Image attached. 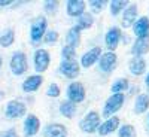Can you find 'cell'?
<instances>
[{
    "label": "cell",
    "instance_id": "cell-36",
    "mask_svg": "<svg viewBox=\"0 0 149 137\" xmlns=\"http://www.w3.org/2000/svg\"><path fill=\"white\" fill-rule=\"evenodd\" d=\"M145 82H146V85L149 86V72H148V74H146V78H145Z\"/></svg>",
    "mask_w": 149,
    "mask_h": 137
},
{
    "label": "cell",
    "instance_id": "cell-3",
    "mask_svg": "<svg viewBox=\"0 0 149 137\" xmlns=\"http://www.w3.org/2000/svg\"><path fill=\"white\" fill-rule=\"evenodd\" d=\"M48 31V21L45 17H37L30 29V37L33 42H39L40 39H43V36Z\"/></svg>",
    "mask_w": 149,
    "mask_h": 137
},
{
    "label": "cell",
    "instance_id": "cell-10",
    "mask_svg": "<svg viewBox=\"0 0 149 137\" xmlns=\"http://www.w3.org/2000/svg\"><path fill=\"white\" fill-rule=\"evenodd\" d=\"M121 36H122V33H121L119 27H110L107 30V33L104 36V42H106V46H107V49L110 52H115V49L119 45Z\"/></svg>",
    "mask_w": 149,
    "mask_h": 137
},
{
    "label": "cell",
    "instance_id": "cell-9",
    "mask_svg": "<svg viewBox=\"0 0 149 137\" xmlns=\"http://www.w3.org/2000/svg\"><path fill=\"white\" fill-rule=\"evenodd\" d=\"M102 55H103L102 48H100V46H94V48L88 49V51L82 55V58H81V66L85 67V69H88V67L94 66L97 61L100 60Z\"/></svg>",
    "mask_w": 149,
    "mask_h": 137
},
{
    "label": "cell",
    "instance_id": "cell-2",
    "mask_svg": "<svg viewBox=\"0 0 149 137\" xmlns=\"http://www.w3.org/2000/svg\"><path fill=\"white\" fill-rule=\"evenodd\" d=\"M124 102H125V95L124 94H112L106 100L104 107H103V115L106 116V119L113 116V113H116L124 106Z\"/></svg>",
    "mask_w": 149,
    "mask_h": 137
},
{
    "label": "cell",
    "instance_id": "cell-15",
    "mask_svg": "<svg viewBox=\"0 0 149 137\" xmlns=\"http://www.w3.org/2000/svg\"><path fill=\"white\" fill-rule=\"evenodd\" d=\"M66 10H67V15L79 18L81 15L85 14V2H82V0H69Z\"/></svg>",
    "mask_w": 149,
    "mask_h": 137
},
{
    "label": "cell",
    "instance_id": "cell-27",
    "mask_svg": "<svg viewBox=\"0 0 149 137\" xmlns=\"http://www.w3.org/2000/svg\"><path fill=\"white\" fill-rule=\"evenodd\" d=\"M93 24H94V17L91 14H88V12H85L84 15H81L78 18V27H81L82 30L93 27Z\"/></svg>",
    "mask_w": 149,
    "mask_h": 137
},
{
    "label": "cell",
    "instance_id": "cell-32",
    "mask_svg": "<svg viewBox=\"0 0 149 137\" xmlns=\"http://www.w3.org/2000/svg\"><path fill=\"white\" fill-rule=\"evenodd\" d=\"M60 94H61V91H60V86H58L57 83H51V85L48 86L46 95L52 97V98H57V97H60Z\"/></svg>",
    "mask_w": 149,
    "mask_h": 137
},
{
    "label": "cell",
    "instance_id": "cell-31",
    "mask_svg": "<svg viewBox=\"0 0 149 137\" xmlns=\"http://www.w3.org/2000/svg\"><path fill=\"white\" fill-rule=\"evenodd\" d=\"M104 5H106L104 0H91V2H90V6H91L93 12H95V14L102 12L103 8H104Z\"/></svg>",
    "mask_w": 149,
    "mask_h": 137
},
{
    "label": "cell",
    "instance_id": "cell-35",
    "mask_svg": "<svg viewBox=\"0 0 149 137\" xmlns=\"http://www.w3.org/2000/svg\"><path fill=\"white\" fill-rule=\"evenodd\" d=\"M8 5H12L10 0H0V6H8Z\"/></svg>",
    "mask_w": 149,
    "mask_h": 137
},
{
    "label": "cell",
    "instance_id": "cell-19",
    "mask_svg": "<svg viewBox=\"0 0 149 137\" xmlns=\"http://www.w3.org/2000/svg\"><path fill=\"white\" fill-rule=\"evenodd\" d=\"M149 52V39H136L131 48L133 57H143Z\"/></svg>",
    "mask_w": 149,
    "mask_h": 137
},
{
    "label": "cell",
    "instance_id": "cell-30",
    "mask_svg": "<svg viewBox=\"0 0 149 137\" xmlns=\"http://www.w3.org/2000/svg\"><path fill=\"white\" fill-rule=\"evenodd\" d=\"M58 37H60V34H58L55 30H48L46 34L43 36V42L48 43V45H54V43L58 40Z\"/></svg>",
    "mask_w": 149,
    "mask_h": 137
},
{
    "label": "cell",
    "instance_id": "cell-38",
    "mask_svg": "<svg viewBox=\"0 0 149 137\" xmlns=\"http://www.w3.org/2000/svg\"><path fill=\"white\" fill-rule=\"evenodd\" d=\"M148 119H149V115H148Z\"/></svg>",
    "mask_w": 149,
    "mask_h": 137
},
{
    "label": "cell",
    "instance_id": "cell-37",
    "mask_svg": "<svg viewBox=\"0 0 149 137\" xmlns=\"http://www.w3.org/2000/svg\"><path fill=\"white\" fill-rule=\"evenodd\" d=\"M0 67H2V57H0Z\"/></svg>",
    "mask_w": 149,
    "mask_h": 137
},
{
    "label": "cell",
    "instance_id": "cell-4",
    "mask_svg": "<svg viewBox=\"0 0 149 137\" xmlns=\"http://www.w3.org/2000/svg\"><path fill=\"white\" fill-rule=\"evenodd\" d=\"M27 57L26 54H24L22 51H17L14 52V55H12L10 58V72L14 73V74H22V73H26L27 70Z\"/></svg>",
    "mask_w": 149,
    "mask_h": 137
},
{
    "label": "cell",
    "instance_id": "cell-11",
    "mask_svg": "<svg viewBox=\"0 0 149 137\" xmlns=\"http://www.w3.org/2000/svg\"><path fill=\"white\" fill-rule=\"evenodd\" d=\"M116 61H118L116 54H115V52L107 51V52H104V54L100 57V60H98V67H100V70H102V72L109 73V72H112V70L115 69Z\"/></svg>",
    "mask_w": 149,
    "mask_h": 137
},
{
    "label": "cell",
    "instance_id": "cell-34",
    "mask_svg": "<svg viewBox=\"0 0 149 137\" xmlns=\"http://www.w3.org/2000/svg\"><path fill=\"white\" fill-rule=\"evenodd\" d=\"M3 137H18V133H17V130L15 128H9L6 133H5V136Z\"/></svg>",
    "mask_w": 149,
    "mask_h": 137
},
{
    "label": "cell",
    "instance_id": "cell-16",
    "mask_svg": "<svg viewBox=\"0 0 149 137\" xmlns=\"http://www.w3.org/2000/svg\"><path fill=\"white\" fill-rule=\"evenodd\" d=\"M119 130V118L118 116H112V118H107L104 122H102L100 128H98V134L100 136H106V134H110Z\"/></svg>",
    "mask_w": 149,
    "mask_h": 137
},
{
    "label": "cell",
    "instance_id": "cell-12",
    "mask_svg": "<svg viewBox=\"0 0 149 137\" xmlns=\"http://www.w3.org/2000/svg\"><path fill=\"white\" fill-rule=\"evenodd\" d=\"M134 36L137 39H149V18L148 17H140L133 26Z\"/></svg>",
    "mask_w": 149,
    "mask_h": 137
},
{
    "label": "cell",
    "instance_id": "cell-17",
    "mask_svg": "<svg viewBox=\"0 0 149 137\" xmlns=\"http://www.w3.org/2000/svg\"><path fill=\"white\" fill-rule=\"evenodd\" d=\"M42 83H43L42 74H31L22 82V90L26 92H34L36 90H39V86Z\"/></svg>",
    "mask_w": 149,
    "mask_h": 137
},
{
    "label": "cell",
    "instance_id": "cell-8",
    "mask_svg": "<svg viewBox=\"0 0 149 137\" xmlns=\"http://www.w3.org/2000/svg\"><path fill=\"white\" fill-rule=\"evenodd\" d=\"M26 110H27V107L24 103H21L18 100H12L8 103V106L5 109V115L9 119H17V118H21L26 115Z\"/></svg>",
    "mask_w": 149,
    "mask_h": 137
},
{
    "label": "cell",
    "instance_id": "cell-24",
    "mask_svg": "<svg viewBox=\"0 0 149 137\" xmlns=\"http://www.w3.org/2000/svg\"><path fill=\"white\" fill-rule=\"evenodd\" d=\"M128 79H125V78H122V79H118V81H115L113 83H112V86H110V91L113 92V94H124V91L125 90H128Z\"/></svg>",
    "mask_w": 149,
    "mask_h": 137
},
{
    "label": "cell",
    "instance_id": "cell-6",
    "mask_svg": "<svg viewBox=\"0 0 149 137\" xmlns=\"http://www.w3.org/2000/svg\"><path fill=\"white\" fill-rule=\"evenodd\" d=\"M49 63H51V57L46 49L40 48L34 52V70L37 72V74H40L43 72L48 70Z\"/></svg>",
    "mask_w": 149,
    "mask_h": 137
},
{
    "label": "cell",
    "instance_id": "cell-18",
    "mask_svg": "<svg viewBox=\"0 0 149 137\" xmlns=\"http://www.w3.org/2000/svg\"><path fill=\"white\" fill-rule=\"evenodd\" d=\"M128 69L134 76H140L146 70V61L143 60V57H133L128 63Z\"/></svg>",
    "mask_w": 149,
    "mask_h": 137
},
{
    "label": "cell",
    "instance_id": "cell-22",
    "mask_svg": "<svg viewBox=\"0 0 149 137\" xmlns=\"http://www.w3.org/2000/svg\"><path fill=\"white\" fill-rule=\"evenodd\" d=\"M148 109H149V95L142 92L134 100V112L137 115H140V113H145Z\"/></svg>",
    "mask_w": 149,
    "mask_h": 137
},
{
    "label": "cell",
    "instance_id": "cell-25",
    "mask_svg": "<svg viewBox=\"0 0 149 137\" xmlns=\"http://www.w3.org/2000/svg\"><path fill=\"white\" fill-rule=\"evenodd\" d=\"M14 42H15V33L12 29H8L2 36H0V46H3V48H9Z\"/></svg>",
    "mask_w": 149,
    "mask_h": 137
},
{
    "label": "cell",
    "instance_id": "cell-21",
    "mask_svg": "<svg viewBox=\"0 0 149 137\" xmlns=\"http://www.w3.org/2000/svg\"><path fill=\"white\" fill-rule=\"evenodd\" d=\"M81 31H82V29L78 27V26L72 27V29L67 31L66 42H67L69 46H72V48H78V46H79V43H81Z\"/></svg>",
    "mask_w": 149,
    "mask_h": 137
},
{
    "label": "cell",
    "instance_id": "cell-5",
    "mask_svg": "<svg viewBox=\"0 0 149 137\" xmlns=\"http://www.w3.org/2000/svg\"><path fill=\"white\" fill-rule=\"evenodd\" d=\"M85 86L82 82H78V81H73L70 85H69V88H67V98L70 102H73L74 104L76 103H81L85 100Z\"/></svg>",
    "mask_w": 149,
    "mask_h": 137
},
{
    "label": "cell",
    "instance_id": "cell-20",
    "mask_svg": "<svg viewBox=\"0 0 149 137\" xmlns=\"http://www.w3.org/2000/svg\"><path fill=\"white\" fill-rule=\"evenodd\" d=\"M67 128L61 124H49L45 128V137H66Z\"/></svg>",
    "mask_w": 149,
    "mask_h": 137
},
{
    "label": "cell",
    "instance_id": "cell-1",
    "mask_svg": "<svg viewBox=\"0 0 149 137\" xmlns=\"http://www.w3.org/2000/svg\"><path fill=\"white\" fill-rule=\"evenodd\" d=\"M100 125H102L100 115H98V112H95V110L88 112V113L82 118V121L79 122V128H81L84 133H88V134L98 131Z\"/></svg>",
    "mask_w": 149,
    "mask_h": 137
},
{
    "label": "cell",
    "instance_id": "cell-23",
    "mask_svg": "<svg viewBox=\"0 0 149 137\" xmlns=\"http://www.w3.org/2000/svg\"><path fill=\"white\" fill-rule=\"evenodd\" d=\"M60 113L63 115L67 119H72L74 115H76V104L70 100H66L60 104Z\"/></svg>",
    "mask_w": 149,
    "mask_h": 137
},
{
    "label": "cell",
    "instance_id": "cell-7",
    "mask_svg": "<svg viewBox=\"0 0 149 137\" xmlns=\"http://www.w3.org/2000/svg\"><path fill=\"white\" fill-rule=\"evenodd\" d=\"M60 72L69 79H74L81 73V64L76 60H63L60 64Z\"/></svg>",
    "mask_w": 149,
    "mask_h": 137
},
{
    "label": "cell",
    "instance_id": "cell-29",
    "mask_svg": "<svg viewBox=\"0 0 149 137\" xmlns=\"http://www.w3.org/2000/svg\"><path fill=\"white\" fill-rule=\"evenodd\" d=\"M61 55H63V60H76V48L66 45L61 49Z\"/></svg>",
    "mask_w": 149,
    "mask_h": 137
},
{
    "label": "cell",
    "instance_id": "cell-26",
    "mask_svg": "<svg viewBox=\"0 0 149 137\" xmlns=\"http://www.w3.org/2000/svg\"><path fill=\"white\" fill-rule=\"evenodd\" d=\"M125 6H128L127 0H112L110 2V14L116 17L122 12V9H127Z\"/></svg>",
    "mask_w": 149,
    "mask_h": 137
},
{
    "label": "cell",
    "instance_id": "cell-28",
    "mask_svg": "<svg viewBox=\"0 0 149 137\" xmlns=\"http://www.w3.org/2000/svg\"><path fill=\"white\" fill-rule=\"evenodd\" d=\"M137 133H136V128L131 125V124H125V125H121L118 130V137H136Z\"/></svg>",
    "mask_w": 149,
    "mask_h": 137
},
{
    "label": "cell",
    "instance_id": "cell-33",
    "mask_svg": "<svg viewBox=\"0 0 149 137\" xmlns=\"http://www.w3.org/2000/svg\"><path fill=\"white\" fill-rule=\"evenodd\" d=\"M57 9H58V2H55V0H52V2H45V10L48 12V14H51V15H54L55 12H57Z\"/></svg>",
    "mask_w": 149,
    "mask_h": 137
},
{
    "label": "cell",
    "instance_id": "cell-14",
    "mask_svg": "<svg viewBox=\"0 0 149 137\" xmlns=\"http://www.w3.org/2000/svg\"><path fill=\"white\" fill-rule=\"evenodd\" d=\"M136 18H137V6H136V5H130V6H127V9L124 10L122 18H121L122 27H124V29H128V27L134 26V22L137 21Z\"/></svg>",
    "mask_w": 149,
    "mask_h": 137
},
{
    "label": "cell",
    "instance_id": "cell-13",
    "mask_svg": "<svg viewBox=\"0 0 149 137\" xmlns=\"http://www.w3.org/2000/svg\"><path fill=\"white\" fill-rule=\"evenodd\" d=\"M40 128V121L37 116L34 115H29L26 118V121H24V134H26V137H33L37 134V131H39Z\"/></svg>",
    "mask_w": 149,
    "mask_h": 137
}]
</instances>
